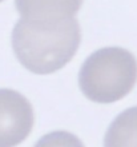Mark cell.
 Instances as JSON below:
<instances>
[{"label": "cell", "mask_w": 137, "mask_h": 147, "mask_svg": "<svg viewBox=\"0 0 137 147\" xmlns=\"http://www.w3.org/2000/svg\"><path fill=\"white\" fill-rule=\"evenodd\" d=\"M83 0H15L21 18L31 20H57L73 18Z\"/></svg>", "instance_id": "obj_4"}, {"label": "cell", "mask_w": 137, "mask_h": 147, "mask_svg": "<svg viewBox=\"0 0 137 147\" xmlns=\"http://www.w3.org/2000/svg\"><path fill=\"white\" fill-rule=\"evenodd\" d=\"M33 123V109L27 98L15 90L0 88V147L24 142Z\"/></svg>", "instance_id": "obj_3"}, {"label": "cell", "mask_w": 137, "mask_h": 147, "mask_svg": "<svg viewBox=\"0 0 137 147\" xmlns=\"http://www.w3.org/2000/svg\"><path fill=\"white\" fill-rule=\"evenodd\" d=\"M0 1H3V0H0Z\"/></svg>", "instance_id": "obj_6"}, {"label": "cell", "mask_w": 137, "mask_h": 147, "mask_svg": "<svg viewBox=\"0 0 137 147\" xmlns=\"http://www.w3.org/2000/svg\"><path fill=\"white\" fill-rule=\"evenodd\" d=\"M137 82V59L121 47H105L89 55L81 66L79 86L95 103H113L133 90Z\"/></svg>", "instance_id": "obj_2"}, {"label": "cell", "mask_w": 137, "mask_h": 147, "mask_svg": "<svg viewBox=\"0 0 137 147\" xmlns=\"http://www.w3.org/2000/svg\"><path fill=\"white\" fill-rule=\"evenodd\" d=\"M80 24L73 18L57 20L21 19L12 31V48L28 71L37 75L56 72L79 50Z\"/></svg>", "instance_id": "obj_1"}, {"label": "cell", "mask_w": 137, "mask_h": 147, "mask_svg": "<svg viewBox=\"0 0 137 147\" xmlns=\"http://www.w3.org/2000/svg\"><path fill=\"white\" fill-rule=\"evenodd\" d=\"M104 144L108 147L137 146V107L125 110L112 122Z\"/></svg>", "instance_id": "obj_5"}]
</instances>
